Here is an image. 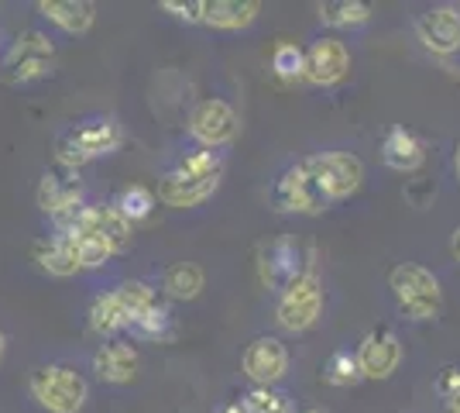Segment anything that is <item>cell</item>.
Returning a JSON list of instances; mask_svg holds the SVG:
<instances>
[{"instance_id":"cell-1","label":"cell","mask_w":460,"mask_h":413,"mask_svg":"<svg viewBox=\"0 0 460 413\" xmlns=\"http://www.w3.org/2000/svg\"><path fill=\"white\" fill-rule=\"evenodd\" d=\"M388 290L399 303V314L412 324H426V320H437L443 310V290L440 279L422 269V265H412V262H402L388 273Z\"/></svg>"},{"instance_id":"cell-2","label":"cell","mask_w":460,"mask_h":413,"mask_svg":"<svg viewBox=\"0 0 460 413\" xmlns=\"http://www.w3.org/2000/svg\"><path fill=\"white\" fill-rule=\"evenodd\" d=\"M124 141V131L114 118H86L66 128L62 135L56 138V158L58 166H69V169H79L86 162H96L103 156H114Z\"/></svg>"},{"instance_id":"cell-3","label":"cell","mask_w":460,"mask_h":413,"mask_svg":"<svg viewBox=\"0 0 460 413\" xmlns=\"http://www.w3.org/2000/svg\"><path fill=\"white\" fill-rule=\"evenodd\" d=\"M28 390L41 410L79 413L90 400V382L69 365H41L28 379Z\"/></svg>"},{"instance_id":"cell-4","label":"cell","mask_w":460,"mask_h":413,"mask_svg":"<svg viewBox=\"0 0 460 413\" xmlns=\"http://www.w3.org/2000/svg\"><path fill=\"white\" fill-rule=\"evenodd\" d=\"M303 166L309 169V176L316 179V186L323 190V197L330 203L337 200L354 197L365 183V162L354 156V152H316V156L303 158Z\"/></svg>"},{"instance_id":"cell-5","label":"cell","mask_w":460,"mask_h":413,"mask_svg":"<svg viewBox=\"0 0 460 413\" xmlns=\"http://www.w3.org/2000/svg\"><path fill=\"white\" fill-rule=\"evenodd\" d=\"M58 228H69L73 235L103 245L111 256H120L131 248V220L120 214L114 203H86L73 220H66Z\"/></svg>"},{"instance_id":"cell-6","label":"cell","mask_w":460,"mask_h":413,"mask_svg":"<svg viewBox=\"0 0 460 413\" xmlns=\"http://www.w3.org/2000/svg\"><path fill=\"white\" fill-rule=\"evenodd\" d=\"M320 314H323V279L313 269H306L286 293H279L275 317H279V324L286 331L299 335V331H309L320 320Z\"/></svg>"},{"instance_id":"cell-7","label":"cell","mask_w":460,"mask_h":413,"mask_svg":"<svg viewBox=\"0 0 460 413\" xmlns=\"http://www.w3.org/2000/svg\"><path fill=\"white\" fill-rule=\"evenodd\" d=\"M269 203L279 214H323L330 207V200L323 197V190L316 186V179L309 176L303 162L288 166L286 173L271 183Z\"/></svg>"},{"instance_id":"cell-8","label":"cell","mask_w":460,"mask_h":413,"mask_svg":"<svg viewBox=\"0 0 460 413\" xmlns=\"http://www.w3.org/2000/svg\"><path fill=\"white\" fill-rule=\"evenodd\" d=\"M35 200H39V211L45 217H52L56 224H66L86 207L83 203V179H79V169H69V166H52L45 169V176L39 179V190H35Z\"/></svg>"},{"instance_id":"cell-9","label":"cell","mask_w":460,"mask_h":413,"mask_svg":"<svg viewBox=\"0 0 460 413\" xmlns=\"http://www.w3.org/2000/svg\"><path fill=\"white\" fill-rule=\"evenodd\" d=\"M52 59H56V41L45 31H24L14 39L11 52L4 56V79L7 83H35V79L52 73Z\"/></svg>"},{"instance_id":"cell-10","label":"cell","mask_w":460,"mask_h":413,"mask_svg":"<svg viewBox=\"0 0 460 413\" xmlns=\"http://www.w3.org/2000/svg\"><path fill=\"white\" fill-rule=\"evenodd\" d=\"M237 131H241V118L227 100L207 97L190 111V135L203 148H224L237 138Z\"/></svg>"},{"instance_id":"cell-11","label":"cell","mask_w":460,"mask_h":413,"mask_svg":"<svg viewBox=\"0 0 460 413\" xmlns=\"http://www.w3.org/2000/svg\"><path fill=\"white\" fill-rule=\"evenodd\" d=\"M306 256H303V245L296 238H275L271 245L261 248V262H258V273L261 283L275 290V293H286L288 286L306 273Z\"/></svg>"},{"instance_id":"cell-12","label":"cell","mask_w":460,"mask_h":413,"mask_svg":"<svg viewBox=\"0 0 460 413\" xmlns=\"http://www.w3.org/2000/svg\"><path fill=\"white\" fill-rule=\"evenodd\" d=\"M350 73V52L341 39L323 35L306 45V62H303V79L313 86H333Z\"/></svg>"},{"instance_id":"cell-13","label":"cell","mask_w":460,"mask_h":413,"mask_svg":"<svg viewBox=\"0 0 460 413\" xmlns=\"http://www.w3.org/2000/svg\"><path fill=\"white\" fill-rule=\"evenodd\" d=\"M416 39L433 56H454L460 52V14L457 7H429L412 24Z\"/></svg>"},{"instance_id":"cell-14","label":"cell","mask_w":460,"mask_h":413,"mask_svg":"<svg viewBox=\"0 0 460 413\" xmlns=\"http://www.w3.org/2000/svg\"><path fill=\"white\" fill-rule=\"evenodd\" d=\"M244 375H248L254 386H279L288 373V348L279 337H254L248 348H244Z\"/></svg>"},{"instance_id":"cell-15","label":"cell","mask_w":460,"mask_h":413,"mask_svg":"<svg viewBox=\"0 0 460 413\" xmlns=\"http://www.w3.org/2000/svg\"><path fill=\"white\" fill-rule=\"evenodd\" d=\"M402 362V341L388 328H371L358 345V365L365 379H388Z\"/></svg>"},{"instance_id":"cell-16","label":"cell","mask_w":460,"mask_h":413,"mask_svg":"<svg viewBox=\"0 0 460 413\" xmlns=\"http://www.w3.org/2000/svg\"><path fill=\"white\" fill-rule=\"evenodd\" d=\"M31 256H35V262H39L41 273L58 275V279L83 273L76 241H73V235H69L66 228H56L52 235L39 238V241H35V248H31Z\"/></svg>"},{"instance_id":"cell-17","label":"cell","mask_w":460,"mask_h":413,"mask_svg":"<svg viewBox=\"0 0 460 413\" xmlns=\"http://www.w3.org/2000/svg\"><path fill=\"white\" fill-rule=\"evenodd\" d=\"M141 369V355L131 341H107V345H100L93 355V373L96 379H103V382H111V386H124V382H131Z\"/></svg>"},{"instance_id":"cell-18","label":"cell","mask_w":460,"mask_h":413,"mask_svg":"<svg viewBox=\"0 0 460 413\" xmlns=\"http://www.w3.org/2000/svg\"><path fill=\"white\" fill-rule=\"evenodd\" d=\"M220 183L213 179H192V176H179V173H165L162 183H158V200L165 207H175V211H190V207H199L217 193Z\"/></svg>"},{"instance_id":"cell-19","label":"cell","mask_w":460,"mask_h":413,"mask_svg":"<svg viewBox=\"0 0 460 413\" xmlns=\"http://www.w3.org/2000/svg\"><path fill=\"white\" fill-rule=\"evenodd\" d=\"M39 11L41 18L52 21L56 28L69 31V35H86L96 21V7L90 0H41Z\"/></svg>"},{"instance_id":"cell-20","label":"cell","mask_w":460,"mask_h":413,"mask_svg":"<svg viewBox=\"0 0 460 413\" xmlns=\"http://www.w3.org/2000/svg\"><path fill=\"white\" fill-rule=\"evenodd\" d=\"M131 324H135V317L128 310V303H124V296L120 290H107V293H100L93 300V307H90V328H93L96 335H120V331H131Z\"/></svg>"},{"instance_id":"cell-21","label":"cell","mask_w":460,"mask_h":413,"mask_svg":"<svg viewBox=\"0 0 460 413\" xmlns=\"http://www.w3.org/2000/svg\"><path fill=\"white\" fill-rule=\"evenodd\" d=\"M382 158L385 166L395 169V173H412V169L422 166L426 148H422V141L409 128H388V135L382 141Z\"/></svg>"},{"instance_id":"cell-22","label":"cell","mask_w":460,"mask_h":413,"mask_svg":"<svg viewBox=\"0 0 460 413\" xmlns=\"http://www.w3.org/2000/svg\"><path fill=\"white\" fill-rule=\"evenodd\" d=\"M258 14H261V4H254V0H207L203 24L220 28V31H241V28L254 24Z\"/></svg>"},{"instance_id":"cell-23","label":"cell","mask_w":460,"mask_h":413,"mask_svg":"<svg viewBox=\"0 0 460 413\" xmlns=\"http://www.w3.org/2000/svg\"><path fill=\"white\" fill-rule=\"evenodd\" d=\"M207 286V273L196 262H172L162 273V293L172 300H196Z\"/></svg>"},{"instance_id":"cell-24","label":"cell","mask_w":460,"mask_h":413,"mask_svg":"<svg viewBox=\"0 0 460 413\" xmlns=\"http://www.w3.org/2000/svg\"><path fill=\"white\" fill-rule=\"evenodd\" d=\"M316 14H320L326 28H358V24L371 21L375 7L361 4V0H326V4H320Z\"/></svg>"},{"instance_id":"cell-25","label":"cell","mask_w":460,"mask_h":413,"mask_svg":"<svg viewBox=\"0 0 460 413\" xmlns=\"http://www.w3.org/2000/svg\"><path fill=\"white\" fill-rule=\"evenodd\" d=\"M241 403L248 413H296V400L279 386H251Z\"/></svg>"},{"instance_id":"cell-26","label":"cell","mask_w":460,"mask_h":413,"mask_svg":"<svg viewBox=\"0 0 460 413\" xmlns=\"http://www.w3.org/2000/svg\"><path fill=\"white\" fill-rule=\"evenodd\" d=\"M137 337H145V341H169L175 335V317L172 310L158 300L155 307H148L145 314L135 320V328H131Z\"/></svg>"},{"instance_id":"cell-27","label":"cell","mask_w":460,"mask_h":413,"mask_svg":"<svg viewBox=\"0 0 460 413\" xmlns=\"http://www.w3.org/2000/svg\"><path fill=\"white\" fill-rule=\"evenodd\" d=\"M323 379L330 386H354V382H361L365 375H361V365H358V352H347V348H337V352L326 358L323 365Z\"/></svg>"},{"instance_id":"cell-28","label":"cell","mask_w":460,"mask_h":413,"mask_svg":"<svg viewBox=\"0 0 460 413\" xmlns=\"http://www.w3.org/2000/svg\"><path fill=\"white\" fill-rule=\"evenodd\" d=\"M114 207L135 224V220H145V217L155 211V193L148 186H124V190L117 193Z\"/></svg>"},{"instance_id":"cell-29","label":"cell","mask_w":460,"mask_h":413,"mask_svg":"<svg viewBox=\"0 0 460 413\" xmlns=\"http://www.w3.org/2000/svg\"><path fill=\"white\" fill-rule=\"evenodd\" d=\"M303 62H306V49H299L296 41H279L271 52V69L282 79L303 76Z\"/></svg>"},{"instance_id":"cell-30","label":"cell","mask_w":460,"mask_h":413,"mask_svg":"<svg viewBox=\"0 0 460 413\" xmlns=\"http://www.w3.org/2000/svg\"><path fill=\"white\" fill-rule=\"evenodd\" d=\"M165 14H172L175 21H186V24H203V14H207V0H165L162 4Z\"/></svg>"},{"instance_id":"cell-31","label":"cell","mask_w":460,"mask_h":413,"mask_svg":"<svg viewBox=\"0 0 460 413\" xmlns=\"http://www.w3.org/2000/svg\"><path fill=\"white\" fill-rule=\"evenodd\" d=\"M440 393H443V400H450V396H460V365H450V369H443Z\"/></svg>"},{"instance_id":"cell-32","label":"cell","mask_w":460,"mask_h":413,"mask_svg":"<svg viewBox=\"0 0 460 413\" xmlns=\"http://www.w3.org/2000/svg\"><path fill=\"white\" fill-rule=\"evenodd\" d=\"M217 413H248V410H244V403H241V400H230V403H224Z\"/></svg>"},{"instance_id":"cell-33","label":"cell","mask_w":460,"mask_h":413,"mask_svg":"<svg viewBox=\"0 0 460 413\" xmlns=\"http://www.w3.org/2000/svg\"><path fill=\"white\" fill-rule=\"evenodd\" d=\"M443 413H460V396H450V400H443Z\"/></svg>"},{"instance_id":"cell-34","label":"cell","mask_w":460,"mask_h":413,"mask_svg":"<svg viewBox=\"0 0 460 413\" xmlns=\"http://www.w3.org/2000/svg\"><path fill=\"white\" fill-rule=\"evenodd\" d=\"M450 252H454V258L460 262V228L454 231V238H450Z\"/></svg>"},{"instance_id":"cell-35","label":"cell","mask_w":460,"mask_h":413,"mask_svg":"<svg viewBox=\"0 0 460 413\" xmlns=\"http://www.w3.org/2000/svg\"><path fill=\"white\" fill-rule=\"evenodd\" d=\"M454 173H457V183H460V141L457 148H454Z\"/></svg>"},{"instance_id":"cell-36","label":"cell","mask_w":460,"mask_h":413,"mask_svg":"<svg viewBox=\"0 0 460 413\" xmlns=\"http://www.w3.org/2000/svg\"><path fill=\"white\" fill-rule=\"evenodd\" d=\"M303 413H326V410H323V407H306Z\"/></svg>"},{"instance_id":"cell-37","label":"cell","mask_w":460,"mask_h":413,"mask_svg":"<svg viewBox=\"0 0 460 413\" xmlns=\"http://www.w3.org/2000/svg\"><path fill=\"white\" fill-rule=\"evenodd\" d=\"M4 348H7V341H4V331H0V358H4Z\"/></svg>"},{"instance_id":"cell-38","label":"cell","mask_w":460,"mask_h":413,"mask_svg":"<svg viewBox=\"0 0 460 413\" xmlns=\"http://www.w3.org/2000/svg\"><path fill=\"white\" fill-rule=\"evenodd\" d=\"M457 14H460V7H457Z\"/></svg>"}]
</instances>
